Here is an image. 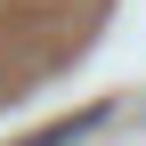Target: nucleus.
<instances>
[{
    "instance_id": "1",
    "label": "nucleus",
    "mask_w": 146,
    "mask_h": 146,
    "mask_svg": "<svg viewBox=\"0 0 146 146\" xmlns=\"http://www.w3.org/2000/svg\"><path fill=\"white\" fill-rule=\"evenodd\" d=\"M89 130H106V98L81 106V114H65V122H49V130H33V138H16V146H81Z\"/></svg>"
}]
</instances>
